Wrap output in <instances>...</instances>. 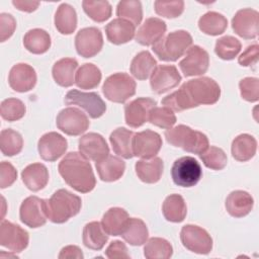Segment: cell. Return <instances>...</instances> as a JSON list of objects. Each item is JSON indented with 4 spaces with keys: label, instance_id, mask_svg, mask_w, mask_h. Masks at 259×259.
Segmentation results:
<instances>
[{
    "label": "cell",
    "instance_id": "b9f144b4",
    "mask_svg": "<svg viewBox=\"0 0 259 259\" xmlns=\"http://www.w3.org/2000/svg\"><path fill=\"white\" fill-rule=\"evenodd\" d=\"M116 15L118 18L127 20L137 26L143 18L142 4L138 0L120 1L116 6Z\"/></svg>",
    "mask_w": 259,
    "mask_h": 259
},
{
    "label": "cell",
    "instance_id": "ab89813d",
    "mask_svg": "<svg viewBox=\"0 0 259 259\" xmlns=\"http://www.w3.org/2000/svg\"><path fill=\"white\" fill-rule=\"evenodd\" d=\"M172 254V245L163 238L153 237L146 242L144 247V255L147 259H168Z\"/></svg>",
    "mask_w": 259,
    "mask_h": 259
},
{
    "label": "cell",
    "instance_id": "4fadbf2b",
    "mask_svg": "<svg viewBox=\"0 0 259 259\" xmlns=\"http://www.w3.org/2000/svg\"><path fill=\"white\" fill-rule=\"evenodd\" d=\"M103 46V36L97 27H85L80 29L75 36V48L83 58H92L97 55Z\"/></svg>",
    "mask_w": 259,
    "mask_h": 259
},
{
    "label": "cell",
    "instance_id": "1f68e13d",
    "mask_svg": "<svg viewBox=\"0 0 259 259\" xmlns=\"http://www.w3.org/2000/svg\"><path fill=\"white\" fill-rule=\"evenodd\" d=\"M83 244L85 247L99 251L101 250L108 240V235L104 231L101 223L90 222L85 225L82 235Z\"/></svg>",
    "mask_w": 259,
    "mask_h": 259
},
{
    "label": "cell",
    "instance_id": "681fc988",
    "mask_svg": "<svg viewBox=\"0 0 259 259\" xmlns=\"http://www.w3.org/2000/svg\"><path fill=\"white\" fill-rule=\"evenodd\" d=\"M241 96L249 102H256L259 99V80L255 77H246L239 83Z\"/></svg>",
    "mask_w": 259,
    "mask_h": 259
},
{
    "label": "cell",
    "instance_id": "ba28073f",
    "mask_svg": "<svg viewBox=\"0 0 259 259\" xmlns=\"http://www.w3.org/2000/svg\"><path fill=\"white\" fill-rule=\"evenodd\" d=\"M68 105H77L83 108L91 118H98L105 113L106 104L95 92H83L76 89L70 90L65 96Z\"/></svg>",
    "mask_w": 259,
    "mask_h": 259
},
{
    "label": "cell",
    "instance_id": "4dcf8cb0",
    "mask_svg": "<svg viewBox=\"0 0 259 259\" xmlns=\"http://www.w3.org/2000/svg\"><path fill=\"white\" fill-rule=\"evenodd\" d=\"M231 151L235 160L239 162L249 161L256 154L257 141L249 134H241L233 140Z\"/></svg>",
    "mask_w": 259,
    "mask_h": 259
},
{
    "label": "cell",
    "instance_id": "f6af8a7d",
    "mask_svg": "<svg viewBox=\"0 0 259 259\" xmlns=\"http://www.w3.org/2000/svg\"><path fill=\"white\" fill-rule=\"evenodd\" d=\"M199 157L204 166L211 170H222L228 163V158L224 150L214 146L208 147Z\"/></svg>",
    "mask_w": 259,
    "mask_h": 259
},
{
    "label": "cell",
    "instance_id": "7402d4cb",
    "mask_svg": "<svg viewBox=\"0 0 259 259\" xmlns=\"http://www.w3.org/2000/svg\"><path fill=\"white\" fill-rule=\"evenodd\" d=\"M166 29L167 25L162 19L157 17L147 18L136 32V41L146 47L153 46L163 37Z\"/></svg>",
    "mask_w": 259,
    "mask_h": 259
},
{
    "label": "cell",
    "instance_id": "9c48e42d",
    "mask_svg": "<svg viewBox=\"0 0 259 259\" xmlns=\"http://www.w3.org/2000/svg\"><path fill=\"white\" fill-rule=\"evenodd\" d=\"M182 245L191 252L208 254L212 249V239L202 228L195 225H185L180 232Z\"/></svg>",
    "mask_w": 259,
    "mask_h": 259
},
{
    "label": "cell",
    "instance_id": "bcb514c9",
    "mask_svg": "<svg viewBox=\"0 0 259 259\" xmlns=\"http://www.w3.org/2000/svg\"><path fill=\"white\" fill-rule=\"evenodd\" d=\"M26 107L24 103L17 98H7L1 102L0 114L3 119L15 121L24 116Z\"/></svg>",
    "mask_w": 259,
    "mask_h": 259
},
{
    "label": "cell",
    "instance_id": "5bb4252c",
    "mask_svg": "<svg viewBox=\"0 0 259 259\" xmlns=\"http://www.w3.org/2000/svg\"><path fill=\"white\" fill-rule=\"evenodd\" d=\"M209 65L207 52L199 46L190 47L185 57L179 62V68L185 77L200 76L204 74Z\"/></svg>",
    "mask_w": 259,
    "mask_h": 259
},
{
    "label": "cell",
    "instance_id": "f1b7e54d",
    "mask_svg": "<svg viewBox=\"0 0 259 259\" xmlns=\"http://www.w3.org/2000/svg\"><path fill=\"white\" fill-rule=\"evenodd\" d=\"M130 220L128 213L121 207L109 208L102 218L101 225L107 235L120 236Z\"/></svg>",
    "mask_w": 259,
    "mask_h": 259
},
{
    "label": "cell",
    "instance_id": "d4e9b609",
    "mask_svg": "<svg viewBox=\"0 0 259 259\" xmlns=\"http://www.w3.org/2000/svg\"><path fill=\"white\" fill-rule=\"evenodd\" d=\"M135 169L141 181L153 184L161 179L164 169V163L163 160L159 157L142 159L136 163Z\"/></svg>",
    "mask_w": 259,
    "mask_h": 259
},
{
    "label": "cell",
    "instance_id": "8992f818",
    "mask_svg": "<svg viewBox=\"0 0 259 259\" xmlns=\"http://www.w3.org/2000/svg\"><path fill=\"white\" fill-rule=\"evenodd\" d=\"M104 96L112 102L124 103L136 93V81L126 73H115L106 78L102 86Z\"/></svg>",
    "mask_w": 259,
    "mask_h": 259
},
{
    "label": "cell",
    "instance_id": "60d3db41",
    "mask_svg": "<svg viewBox=\"0 0 259 259\" xmlns=\"http://www.w3.org/2000/svg\"><path fill=\"white\" fill-rule=\"evenodd\" d=\"M0 148L4 156H15L19 154L23 148V139L21 135L14 130H3L0 134Z\"/></svg>",
    "mask_w": 259,
    "mask_h": 259
},
{
    "label": "cell",
    "instance_id": "d6986e66",
    "mask_svg": "<svg viewBox=\"0 0 259 259\" xmlns=\"http://www.w3.org/2000/svg\"><path fill=\"white\" fill-rule=\"evenodd\" d=\"M68 148L67 140L56 132L45 134L37 143L40 158L48 162H54L62 157Z\"/></svg>",
    "mask_w": 259,
    "mask_h": 259
},
{
    "label": "cell",
    "instance_id": "44dd1931",
    "mask_svg": "<svg viewBox=\"0 0 259 259\" xmlns=\"http://www.w3.org/2000/svg\"><path fill=\"white\" fill-rule=\"evenodd\" d=\"M8 83L16 92H27L36 84L35 70L25 63L16 64L9 72Z\"/></svg>",
    "mask_w": 259,
    "mask_h": 259
},
{
    "label": "cell",
    "instance_id": "f907efd6",
    "mask_svg": "<svg viewBox=\"0 0 259 259\" xmlns=\"http://www.w3.org/2000/svg\"><path fill=\"white\" fill-rule=\"evenodd\" d=\"M17 178V171L14 166L6 161L0 164V187L2 189L11 186Z\"/></svg>",
    "mask_w": 259,
    "mask_h": 259
},
{
    "label": "cell",
    "instance_id": "7a4b0ae2",
    "mask_svg": "<svg viewBox=\"0 0 259 259\" xmlns=\"http://www.w3.org/2000/svg\"><path fill=\"white\" fill-rule=\"evenodd\" d=\"M81 206V198L67 189H59L50 199H46L48 219L55 224H63L75 217L79 213Z\"/></svg>",
    "mask_w": 259,
    "mask_h": 259
},
{
    "label": "cell",
    "instance_id": "2e32d148",
    "mask_svg": "<svg viewBox=\"0 0 259 259\" xmlns=\"http://www.w3.org/2000/svg\"><path fill=\"white\" fill-rule=\"evenodd\" d=\"M157 105L156 100L150 97H140L124 105V118L128 126L137 128L149 119L151 110Z\"/></svg>",
    "mask_w": 259,
    "mask_h": 259
},
{
    "label": "cell",
    "instance_id": "db71d44e",
    "mask_svg": "<svg viewBox=\"0 0 259 259\" xmlns=\"http://www.w3.org/2000/svg\"><path fill=\"white\" fill-rule=\"evenodd\" d=\"M105 255L109 259H127L131 257L125 244L118 240L112 241L109 244L105 250Z\"/></svg>",
    "mask_w": 259,
    "mask_h": 259
},
{
    "label": "cell",
    "instance_id": "4316f807",
    "mask_svg": "<svg viewBox=\"0 0 259 259\" xmlns=\"http://www.w3.org/2000/svg\"><path fill=\"white\" fill-rule=\"evenodd\" d=\"M99 178L105 182L118 180L124 173L125 163L118 157L108 155L95 164Z\"/></svg>",
    "mask_w": 259,
    "mask_h": 259
},
{
    "label": "cell",
    "instance_id": "74e56055",
    "mask_svg": "<svg viewBox=\"0 0 259 259\" xmlns=\"http://www.w3.org/2000/svg\"><path fill=\"white\" fill-rule=\"evenodd\" d=\"M100 69L91 63L82 65L75 76V84L81 89H93L97 87L101 81Z\"/></svg>",
    "mask_w": 259,
    "mask_h": 259
},
{
    "label": "cell",
    "instance_id": "603a6c76",
    "mask_svg": "<svg viewBox=\"0 0 259 259\" xmlns=\"http://www.w3.org/2000/svg\"><path fill=\"white\" fill-rule=\"evenodd\" d=\"M107 39L113 45H122L132 40L136 34V26L124 19L115 18L105 26Z\"/></svg>",
    "mask_w": 259,
    "mask_h": 259
},
{
    "label": "cell",
    "instance_id": "816d5d0a",
    "mask_svg": "<svg viewBox=\"0 0 259 259\" xmlns=\"http://www.w3.org/2000/svg\"><path fill=\"white\" fill-rule=\"evenodd\" d=\"M16 28L15 18L8 13L0 14V41L3 42L12 36Z\"/></svg>",
    "mask_w": 259,
    "mask_h": 259
},
{
    "label": "cell",
    "instance_id": "7bdbcfd3",
    "mask_svg": "<svg viewBox=\"0 0 259 259\" xmlns=\"http://www.w3.org/2000/svg\"><path fill=\"white\" fill-rule=\"evenodd\" d=\"M241 48L242 45L238 38L232 35H225L217 40L214 53L222 60L230 61L239 55Z\"/></svg>",
    "mask_w": 259,
    "mask_h": 259
},
{
    "label": "cell",
    "instance_id": "cb8c5ba5",
    "mask_svg": "<svg viewBox=\"0 0 259 259\" xmlns=\"http://www.w3.org/2000/svg\"><path fill=\"white\" fill-rule=\"evenodd\" d=\"M226 209L234 218H243L253 208L254 200L251 194L244 190H234L226 198Z\"/></svg>",
    "mask_w": 259,
    "mask_h": 259
},
{
    "label": "cell",
    "instance_id": "6da1fadb",
    "mask_svg": "<svg viewBox=\"0 0 259 259\" xmlns=\"http://www.w3.org/2000/svg\"><path fill=\"white\" fill-rule=\"evenodd\" d=\"M58 170L64 181L78 192H90L96 185L91 164L81 153H68L59 163Z\"/></svg>",
    "mask_w": 259,
    "mask_h": 259
},
{
    "label": "cell",
    "instance_id": "83f0119b",
    "mask_svg": "<svg viewBox=\"0 0 259 259\" xmlns=\"http://www.w3.org/2000/svg\"><path fill=\"white\" fill-rule=\"evenodd\" d=\"M78 62L74 58H63L57 61L52 69L55 82L62 87H70L75 83Z\"/></svg>",
    "mask_w": 259,
    "mask_h": 259
},
{
    "label": "cell",
    "instance_id": "8fae6325",
    "mask_svg": "<svg viewBox=\"0 0 259 259\" xmlns=\"http://www.w3.org/2000/svg\"><path fill=\"white\" fill-rule=\"evenodd\" d=\"M19 218L29 228L35 229L44 226L48 220L46 199L34 195L26 197L20 205Z\"/></svg>",
    "mask_w": 259,
    "mask_h": 259
},
{
    "label": "cell",
    "instance_id": "9f6ffc18",
    "mask_svg": "<svg viewBox=\"0 0 259 259\" xmlns=\"http://www.w3.org/2000/svg\"><path fill=\"white\" fill-rule=\"evenodd\" d=\"M13 6L20 10V11H24V12H32L34 10L37 9V7L39 6V2H35V1H23V0H13L12 1Z\"/></svg>",
    "mask_w": 259,
    "mask_h": 259
},
{
    "label": "cell",
    "instance_id": "30bf717a",
    "mask_svg": "<svg viewBox=\"0 0 259 259\" xmlns=\"http://www.w3.org/2000/svg\"><path fill=\"white\" fill-rule=\"evenodd\" d=\"M56 123L58 128L68 136H79L85 133L90 125L87 115L76 107L62 109L57 115Z\"/></svg>",
    "mask_w": 259,
    "mask_h": 259
},
{
    "label": "cell",
    "instance_id": "f546056e",
    "mask_svg": "<svg viewBox=\"0 0 259 259\" xmlns=\"http://www.w3.org/2000/svg\"><path fill=\"white\" fill-rule=\"evenodd\" d=\"M134 136L135 134L125 127H117L116 130H114L109 136V141L113 152L117 156L122 157L124 159L133 158Z\"/></svg>",
    "mask_w": 259,
    "mask_h": 259
},
{
    "label": "cell",
    "instance_id": "8d00e7d4",
    "mask_svg": "<svg viewBox=\"0 0 259 259\" xmlns=\"http://www.w3.org/2000/svg\"><path fill=\"white\" fill-rule=\"evenodd\" d=\"M120 236L130 245L141 246L146 243L149 236V231L144 221L138 218H130Z\"/></svg>",
    "mask_w": 259,
    "mask_h": 259
},
{
    "label": "cell",
    "instance_id": "ee69618b",
    "mask_svg": "<svg viewBox=\"0 0 259 259\" xmlns=\"http://www.w3.org/2000/svg\"><path fill=\"white\" fill-rule=\"evenodd\" d=\"M84 12L95 22H104L111 16L112 8L108 1L84 0L82 2Z\"/></svg>",
    "mask_w": 259,
    "mask_h": 259
},
{
    "label": "cell",
    "instance_id": "277c9868",
    "mask_svg": "<svg viewBox=\"0 0 259 259\" xmlns=\"http://www.w3.org/2000/svg\"><path fill=\"white\" fill-rule=\"evenodd\" d=\"M192 45V36L186 30H176L162 37L152 46L153 52L161 61L175 62Z\"/></svg>",
    "mask_w": 259,
    "mask_h": 259
},
{
    "label": "cell",
    "instance_id": "52a82bcc",
    "mask_svg": "<svg viewBox=\"0 0 259 259\" xmlns=\"http://www.w3.org/2000/svg\"><path fill=\"white\" fill-rule=\"evenodd\" d=\"M171 176L173 182L181 187H192L198 183L202 176L199 162L190 156H184L172 165Z\"/></svg>",
    "mask_w": 259,
    "mask_h": 259
},
{
    "label": "cell",
    "instance_id": "3957f363",
    "mask_svg": "<svg viewBox=\"0 0 259 259\" xmlns=\"http://www.w3.org/2000/svg\"><path fill=\"white\" fill-rule=\"evenodd\" d=\"M165 138L170 145L197 155H200L209 147L208 139L204 134L184 124L168 128L165 132Z\"/></svg>",
    "mask_w": 259,
    "mask_h": 259
},
{
    "label": "cell",
    "instance_id": "484cf974",
    "mask_svg": "<svg viewBox=\"0 0 259 259\" xmlns=\"http://www.w3.org/2000/svg\"><path fill=\"white\" fill-rule=\"evenodd\" d=\"M21 179L29 190L39 191L49 182V171L44 164L32 163L22 170Z\"/></svg>",
    "mask_w": 259,
    "mask_h": 259
},
{
    "label": "cell",
    "instance_id": "836d02e7",
    "mask_svg": "<svg viewBox=\"0 0 259 259\" xmlns=\"http://www.w3.org/2000/svg\"><path fill=\"white\" fill-rule=\"evenodd\" d=\"M157 67V61L148 51L137 54L131 63V73L138 80H146L153 74Z\"/></svg>",
    "mask_w": 259,
    "mask_h": 259
},
{
    "label": "cell",
    "instance_id": "5b68a950",
    "mask_svg": "<svg viewBox=\"0 0 259 259\" xmlns=\"http://www.w3.org/2000/svg\"><path fill=\"white\" fill-rule=\"evenodd\" d=\"M184 92L192 106L214 104L221 96L219 84L209 77H200L189 80L182 85Z\"/></svg>",
    "mask_w": 259,
    "mask_h": 259
},
{
    "label": "cell",
    "instance_id": "d6a6232c",
    "mask_svg": "<svg viewBox=\"0 0 259 259\" xmlns=\"http://www.w3.org/2000/svg\"><path fill=\"white\" fill-rule=\"evenodd\" d=\"M55 26L62 34H71L77 27V13L73 6L62 3L55 13Z\"/></svg>",
    "mask_w": 259,
    "mask_h": 259
},
{
    "label": "cell",
    "instance_id": "c3c4849f",
    "mask_svg": "<svg viewBox=\"0 0 259 259\" xmlns=\"http://www.w3.org/2000/svg\"><path fill=\"white\" fill-rule=\"evenodd\" d=\"M155 12L166 18H176L180 16L184 10V2L178 1H155Z\"/></svg>",
    "mask_w": 259,
    "mask_h": 259
},
{
    "label": "cell",
    "instance_id": "ffe728a7",
    "mask_svg": "<svg viewBox=\"0 0 259 259\" xmlns=\"http://www.w3.org/2000/svg\"><path fill=\"white\" fill-rule=\"evenodd\" d=\"M80 153L89 160L100 161L109 155V148L105 139L97 133H89L79 139Z\"/></svg>",
    "mask_w": 259,
    "mask_h": 259
},
{
    "label": "cell",
    "instance_id": "9a60e30c",
    "mask_svg": "<svg viewBox=\"0 0 259 259\" xmlns=\"http://www.w3.org/2000/svg\"><path fill=\"white\" fill-rule=\"evenodd\" d=\"M232 27L236 34L245 38L253 39L259 31V13L251 8L240 9L232 19Z\"/></svg>",
    "mask_w": 259,
    "mask_h": 259
},
{
    "label": "cell",
    "instance_id": "f35d334b",
    "mask_svg": "<svg viewBox=\"0 0 259 259\" xmlns=\"http://www.w3.org/2000/svg\"><path fill=\"white\" fill-rule=\"evenodd\" d=\"M198 27L205 34L219 35L227 29L228 20L219 12L208 11L199 18Z\"/></svg>",
    "mask_w": 259,
    "mask_h": 259
},
{
    "label": "cell",
    "instance_id": "7c38bea8",
    "mask_svg": "<svg viewBox=\"0 0 259 259\" xmlns=\"http://www.w3.org/2000/svg\"><path fill=\"white\" fill-rule=\"evenodd\" d=\"M29 242L28 233L11 222L2 220L0 225V245L13 253L22 252Z\"/></svg>",
    "mask_w": 259,
    "mask_h": 259
},
{
    "label": "cell",
    "instance_id": "f5cc1de1",
    "mask_svg": "<svg viewBox=\"0 0 259 259\" xmlns=\"http://www.w3.org/2000/svg\"><path fill=\"white\" fill-rule=\"evenodd\" d=\"M258 55H259V47L257 44L251 45L247 47V49L240 55L238 58V62L243 67H252L255 69L258 63Z\"/></svg>",
    "mask_w": 259,
    "mask_h": 259
},
{
    "label": "cell",
    "instance_id": "7dc6e473",
    "mask_svg": "<svg viewBox=\"0 0 259 259\" xmlns=\"http://www.w3.org/2000/svg\"><path fill=\"white\" fill-rule=\"evenodd\" d=\"M148 121H150L152 124L158 127L168 130L175 124L176 116L174 112L166 106L164 107L155 106L149 114Z\"/></svg>",
    "mask_w": 259,
    "mask_h": 259
},
{
    "label": "cell",
    "instance_id": "ac0fdd59",
    "mask_svg": "<svg viewBox=\"0 0 259 259\" xmlns=\"http://www.w3.org/2000/svg\"><path fill=\"white\" fill-rule=\"evenodd\" d=\"M181 75L173 65H159L150 78V85L156 94H162L178 86Z\"/></svg>",
    "mask_w": 259,
    "mask_h": 259
},
{
    "label": "cell",
    "instance_id": "e0dca14e",
    "mask_svg": "<svg viewBox=\"0 0 259 259\" xmlns=\"http://www.w3.org/2000/svg\"><path fill=\"white\" fill-rule=\"evenodd\" d=\"M162 147L161 136L151 130H146L135 134L133 139L134 156L143 159L155 157Z\"/></svg>",
    "mask_w": 259,
    "mask_h": 259
},
{
    "label": "cell",
    "instance_id": "11a10c76",
    "mask_svg": "<svg viewBox=\"0 0 259 259\" xmlns=\"http://www.w3.org/2000/svg\"><path fill=\"white\" fill-rule=\"evenodd\" d=\"M60 259H71V258H76V259H82L84 258V255L82 253V250L78 246L74 245H69L64 247L60 254H59Z\"/></svg>",
    "mask_w": 259,
    "mask_h": 259
},
{
    "label": "cell",
    "instance_id": "d590c367",
    "mask_svg": "<svg viewBox=\"0 0 259 259\" xmlns=\"http://www.w3.org/2000/svg\"><path fill=\"white\" fill-rule=\"evenodd\" d=\"M164 218L172 223H181L184 221L187 207L183 197L179 194H170L167 196L162 205Z\"/></svg>",
    "mask_w": 259,
    "mask_h": 259
},
{
    "label": "cell",
    "instance_id": "e575fe53",
    "mask_svg": "<svg viewBox=\"0 0 259 259\" xmlns=\"http://www.w3.org/2000/svg\"><path fill=\"white\" fill-rule=\"evenodd\" d=\"M23 45L31 54H45L51 48V36L49 32L41 28H33L25 33Z\"/></svg>",
    "mask_w": 259,
    "mask_h": 259
}]
</instances>
